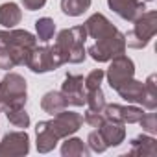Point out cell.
Here are the masks:
<instances>
[{"instance_id":"obj_23","label":"cell","mask_w":157,"mask_h":157,"mask_svg":"<svg viewBox=\"0 0 157 157\" xmlns=\"http://www.w3.org/2000/svg\"><path fill=\"white\" fill-rule=\"evenodd\" d=\"M6 117L10 120V124L17 129H26L30 126V115L24 107H17V109H10L6 111Z\"/></svg>"},{"instance_id":"obj_4","label":"cell","mask_w":157,"mask_h":157,"mask_svg":"<svg viewBox=\"0 0 157 157\" xmlns=\"http://www.w3.org/2000/svg\"><path fill=\"white\" fill-rule=\"evenodd\" d=\"M28 100V83L26 80L17 74L10 72L0 82V113H6L10 109L24 107Z\"/></svg>"},{"instance_id":"obj_17","label":"cell","mask_w":157,"mask_h":157,"mask_svg":"<svg viewBox=\"0 0 157 157\" xmlns=\"http://www.w3.org/2000/svg\"><path fill=\"white\" fill-rule=\"evenodd\" d=\"M67 105H68V102H67V98L63 96L61 91H48L41 98V109L44 113L52 115V117L57 115V113H61L63 109H67Z\"/></svg>"},{"instance_id":"obj_3","label":"cell","mask_w":157,"mask_h":157,"mask_svg":"<svg viewBox=\"0 0 157 157\" xmlns=\"http://www.w3.org/2000/svg\"><path fill=\"white\" fill-rule=\"evenodd\" d=\"M85 41H87V32L83 26H74L61 30L56 37L54 50L59 56V59L65 63H83L87 57L85 50Z\"/></svg>"},{"instance_id":"obj_18","label":"cell","mask_w":157,"mask_h":157,"mask_svg":"<svg viewBox=\"0 0 157 157\" xmlns=\"http://www.w3.org/2000/svg\"><path fill=\"white\" fill-rule=\"evenodd\" d=\"M22 19V11L19 8V4L15 2H6L0 6V24L4 28H15Z\"/></svg>"},{"instance_id":"obj_29","label":"cell","mask_w":157,"mask_h":157,"mask_svg":"<svg viewBox=\"0 0 157 157\" xmlns=\"http://www.w3.org/2000/svg\"><path fill=\"white\" fill-rule=\"evenodd\" d=\"M44 4H46V0H22V6H24V10H28V11L41 10Z\"/></svg>"},{"instance_id":"obj_26","label":"cell","mask_w":157,"mask_h":157,"mask_svg":"<svg viewBox=\"0 0 157 157\" xmlns=\"http://www.w3.org/2000/svg\"><path fill=\"white\" fill-rule=\"evenodd\" d=\"M87 146H89V150L94 151V153H104V151L107 150V146H105V142L102 140L98 129H96V131H91V133L87 135Z\"/></svg>"},{"instance_id":"obj_6","label":"cell","mask_w":157,"mask_h":157,"mask_svg":"<svg viewBox=\"0 0 157 157\" xmlns=\"http://www.w3.org/2000/svg\"><path fill=\"white\" fill-rule=\"evenodd\" d=\"M133 22H135L133 28L124 35L126 46L135 48V50H142L150 44V41L157 33V11H144Z\"/></svg>"},{"instance_id":"obj_15","label":"cell","mask_w":157,"mask_h":157,"mask_svg":"<svg viewBox=\"0 0 157 157\" xmlns=\"http://www.w3.org/2000/svg\"><path fill=\"white\" fill-rule=\"evenodd\" d=\"M128 155H139V157H155L157 155V140L151 135H139L131 140V150Z\"/></svg>"},{"instance_id":"obj_19","label":"cell","mask_w":157,"mask_h":157,"mask_svg":"<svg viewBox=\"0 0 157 157\" xmlns=\"http://www.w3.org/2000/svg\"><path fill=\"white\" fill-rule=\"evenodd\" d=\"M89 146L76 137H67L63 146H61V155L63 157H87L89 155Z\"/></svg>"},{"instance_id":"obj_13","label":"cell","mask_w":157,"mask_h":157,"mask_svg":"<svg viewBox=\"0 0 157 157\" xmlns=\"http://www.w3.org/2000/svg\"><path fill=\"white\" fill-rule=\"evenodd\" d=\"M120 98H124L128 104H140L144 109H148V98H146V87L142 82H137L135 78H131L129 82H126L122 87L117 89Z\"/></svg>"},{"instance_id":"obj_30","label":"cell","mask_w":157,"mask_h":157,"mask_svg":"<svg viewBox=\"0 0 157 157\" xmlns=\"http://www.w3.org/2000/svg\"><path fill=\"white\" fill-rule=\"evenodd\" d=\"M144 2H151V0H144Z\"/></svg>"},{"instance_id":"obj_28","label":"cell","mask_w":157,"mask_h":157,"mask_svg":"<svg viewBox=\"0 0 157 157\" xmlns=\"http://www.w3.org/2000/svg\"><path fill=\"white\" fill-rule=\"evenodd\" d=\"M83 122L89 124L91 128H100V126L105 122V117H104V113H98V111H91V109H87V113H85V117H83Z\"/></svg>"},{"instance_id":"obj_11","label":"cell","mask_w":157,"mask_h":157,"mask_svg":"<svg viewBox=\"0 0 157 157\" xmlns=\"http://www.w3.org/2000/svg\"><path fill=\"white\" fill-rule=\"evenodd\" d=\"M61 93L67 98L70 105L82 107L85 104V85H83V76L80 74H67L65 82L61 85Z\"/></svg>"},{"instance_id":"obj_2","label":"cell","mask_w":157,"mask_h":157,"mask_svg":"<svg viewBox=\"0 0 157 157\" xmlns=\"http://www.w3.org/2000/svg\"><path fill=\"white\" fill-rule=\"evenodd\" d=\"M37 46V37L28 30H0V68L10 70L26 65L28 56Z\"/></svg>"},{"instance_id":"obj_24","label":"cell","mask_w":157,"mask_h":157,"mask_svg":"<svg viewBox=\"0 0 157 157\" xmlns=\"http://www.w3.org/2000/svg\"><path fill=\"white\" fill-rule=\"evenodd\" d=\"M146 87V98H148V111H153L157 107V85H155V74H150L144 82Z\"/></svg>"},{"instance_id":"obj_22","label":"cell","mask_w":157,"mask_h":157,"mask_svg":"<svg viewBox=\"0 0 157 157\" xmlns=\"http://www.w3.org/2000/svg\"><path fill=\"white\" fill-rule=\"evenodd\" d=\"M85 104L91 111H98L102 113L104 107H105V94L102 91V87H96V89H91V91H85Z\"/></svg>"},{"instance_id":"obj_14","label":"cell","mask_w":157,"mask_h":157,"mask_svg":"<svg viewBox=\"0 0 157 157\" xmlns=\"http://www.w3.org/2000/svg\"><path fill=\"white\" fill-rule=\"evenodd\" d=\"M96 129H98V133H100V137H102V140L105 142L107 148L118 146V144H122L124 139H126V128H124V124H120V122L105 120V122H104L100 128H96Z\"/></svg>"},{"instance_id":"obj_7","label":"cell","mask_w":157,"mask_h":157,"mask_svg":"<svg viewBox=\"0 0 157 157\" xmlns=\"http://www.w3.org/2000/svg\"><path fill=\"white\" fill-rule=\"evenodd\" d=\"M63 65V61L59 59V56L56 54V50L52 46H35L32 50V54L28 56L26 67L35 72V74H44L50 70H56Z\"/></svg>"},{"instance_id":"obj_9","label":"cell","mask_w":157,"mask_h":157,"mask_svg":"<svg viewBox=\"0 0 157 157\" xmlns=\"http://www.w3.org/2000/svg\"><path fill=\"white\" fill-rule=\"evenodd\" d=\"M30 151V135L26 129L10 131L0 140V155L6 157H21Z\"/></svg>"},{"instance_id":"obj_5","label":"cell","mask_w":157,"mask_h":157,"mask_svg":"<svg viewBox=\"0 0 157 157\" xmlns=\"http://www.w3.org/2000/svg\"><path fill=\"white\" fill-rule=\"evenodd\" d=\"M124 50H126V37L118 28L113 26L107 33L98 37L94 41V44H91L87 48V54L98 63H107L113 57L124 54Z\"/></svg>"},{"instance_id":"obj_12","label":"cell","mask_w":157,"mask_h":157,"mask_svg":"<svg viewBox=\"0 0 157 157\" xmlns=\"http://www.w3.org/2000/svg\"><path fill=\"white\" fill-rule=\"evenodd\" d=\"M107 6L124 21H135L146 10L144 0H107Z\"/></svg>"},{"instance_id":"obj_1","label":"cell","mask_w":157,"mask_h":157,"mask_svg":"<svg viewBox=\"0 0 157 157\" xmlns=\"http://www.w3.org/2000/svg\"><path fill=\"white\" fill-rule=\"evenodd\" d=\"M83 124V117L80 113L67 111L63 109L61 113L54 115L52 120H43L35 128L37 135V150L39 153H48L52 151L61 139H67L74 135Z\"/></svg>"},{"instance_id":"obj_8","label":"cell","mask_w":157,"mask_h":157,"mask_svg":"<svg viewBox=\"0 0 157 157\" xmlns=\"http://www.w3.org/2000/svg\"><path fill=\"white\" fill-rule=\"evenodd\" d=\"M133 76H135V63H133L131 57H128V56H124V54L113 57V59H111V65H109V68H107V72H105L107 83H109V87L115 89V91H117L118 87H122L126 82H129Z\"/></svg>"},{"instance_id":"obj_27","label":"cell","mask_w":157,"mask_h":157,"mask_svg":"<svg viewBox=\"0 0 157 157\" xmlns=\"http://www.w3.org/2000/svg\"><path fill=\"white\" fill-rule=\"evenodd\" d=\"M139 124L142 126V129L150 135H155L157 133V115L155 113H144L142 118L139 120Z\"/></svg>"},{"instance_id":"obj_16","label":"cell","mask_w":157,"mask_h":157,"mask_svg":"<svg viewBox=\"0 0 157 157\" xmlns=\"http://www.w3.org/2000/svg\"><path fill=\"white\" fill-rule=\"evenodd\" d=\"M83 28H85V32H87V37L98 39V37H102L104 33H107V32L113 28V24L109 22V19H107L105 15L94 13V15H91V17L85 21Z\"/></svg>"},{"instance_id":"obj_20","label":"cell","mask_w":157,"mask_h":157,"mask_svg":"<svg viewBox=\"0 0 157 157\" xmlns=\"http://www.w3.org/2000/svg\"><path fill=\"white\" fill-rule=\"evenodd\" d=\"M93 0H61V11L68 17H80L91 8Z\"/></svg>"},{"instance_id":"obj_25","label":"cell","mask_w":157,"mask_h":157,"mask_svg":"<svg viewBox=\"0 0 157 157\" xmlns=\"http://www.w3.org/2000/svg\"><path fill=\"white\" fill-rule=\"evenodd\" d=\"M105 78V72L102 68H94L91 70L85 78H83V85H85V91H91V89H96V87H102V80Z\"/></svg>"},{"instance_id":"obj_21","label":"cell","mask_w":157,"mask_h":157,"mask_svg":"<svg viewBox=\"0 0 157 157\" xmlns=\"http://www.w3.org/2000/svg\"><path fill=\"white\" fill-rule=\"evenodd\" d=\"M35 32H37V39L41 43H48L56 33V22L50 17H41L35 21Z\"/></svg>"},{"instance_id":"obj_10","label":"cell","mask_w":157,"mask_h":157,"mask_svg":"<svg viewBox=\"0 0 157 157\" xmlns=\"http://www.w3.org/2000/svg\"><path fill=\"white\" fill-rule=\"evenodd\" d=\"M102 113H104L105 120L120 122V124H139V120L144 115L142 107H137V105H118V104H105Z\"/></svg>"}]
</instances>
